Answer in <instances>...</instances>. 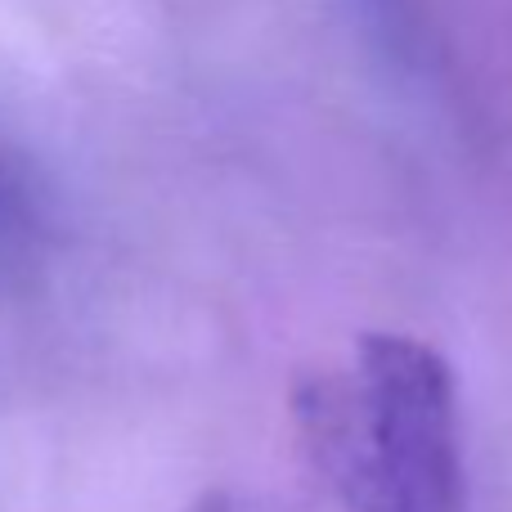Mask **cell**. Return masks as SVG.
I'll return each instance as SVG.
<instances>
[{"instance_id":"6da1fadb","label":"cell","mask_w":512,"mask_h":512,"mask_svg":"<svg viewBox=\"0 0 512 512\" xmlns=\"http://www.w3.org/2000/svg\"><path fill=\"white\" fill-rule=\"evenodd\" d=\"M306 459L346 512H463L459 387L441 351L405 333H364L342 364L292 396Z\"/></svg>"},{"instance_id":"7a4b0ae2","label":"cell","mask_w":512,"mask_h":512,"mask_svg":"<svg viewBox=\"0 0 512 512\" xmlns=\"http://www.w3.org/2000/svg\"><path fill=\"white\" fill-rule=\"evenodd\" d=\"M27 230H32V212H27L23 180L14 176V167L0 153V265L27 243Z\"/></svg>"},{"instance_id":"3957f363","label":"cell","mask_w":512,"mask_h":512,"mask_svg":"<svg viewBox=\"0 0 512 512\" xmlns=\"http://www.w3.org/2000/svg\"><path fill=\"white\" fill-rule=\"evenodd\" d=\"M194 512H230V504H225V499H207V504H198Z\"/></svg>"}]
</instances>
